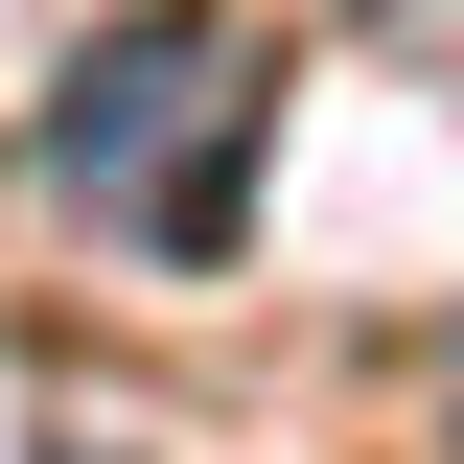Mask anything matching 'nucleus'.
<instances>
[{
	"mask_svg": "<svg viewBox=\"0 0 464 464\" xmlns=\"http://www.w3.org/2000/svg\"><path fill=\"white\" fill-rule=\"evenodd\" d=\"M372 24H418V0H372Z\"/></svg>",
	"mask_w": 464,
	"mask_h": 464,
	"instance_id": "obj_2",
	"label": "nucleus"
},
{
	"mask_svg": "<svg viewBox=\"0 0 464 464\" xmlns=\"http://www.w3.org/2000/svg\"><path fill=\"white\" fill-rule=\"evenodd\" d=\"M47 163H70V209L93 232H140V256H209L232 232V163H256V47L232 24H116L93 70H70V116H47Z\"/></svg>",
	"mask_w": 464,
	"mask_h": 464,
	"instance_id": "obj_1",
	"label": "nucleus"
}]
</instances>
